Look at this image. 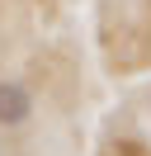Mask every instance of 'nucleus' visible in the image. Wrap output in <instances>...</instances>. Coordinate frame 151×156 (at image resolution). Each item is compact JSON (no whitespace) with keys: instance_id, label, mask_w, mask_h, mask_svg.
Listing matches in <instances>:
<instances>
[{"instance_id":"obj_2","label":"nucleus","mask_w":151,"mask_h":156,"mask_svg":"<svg viewBox=\"0 0 151 156\" xmlns=\"http://www.w3.org/2000/svg\"><path fill=\"white\" fill-rule=\"evenodd\" d=\"M113 156H151V151H142V142H113Z\"/></svg>"},{"instance_id":"obj_1","label":"nucleus","mask_w":151,"mask_h":156,"mask_svg":"<svg viewBox=\"0 0 151 156\" xmlns=\"http://www.w3.org/2000/svg\"><path fill=\"white\" fill-rule=\"evenodd\" d=\"M33 114V95L19 80H0V128H19Z\"/></svg>"}]
</instances>
